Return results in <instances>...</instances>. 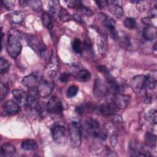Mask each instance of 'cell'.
Masks as SVG:
<instances>
[{
	"label": "cell",
	"instance_id": "cell-37",
	"mask_svg": "<svg viewBox=\"0 0 157 157\" xmlns=\"http://www.w3.org/2000/svg\"><path fill=\"white\" fill-rule=\"evenodd\" d=\"M112 124L117 128H118V129L123 128L124 122H123V120H122V118L120 116L113 115V117L112 118Z\"/></svg>",
	"mask_w": 157,
	"mask_h": 157
},
{
	"label": "cell",
	"instance_id": "cell-42",
	"mask_svg": "<svg viewBox=\"0 0 157 157\" xmlns=\"http://www.w3.org/2000/svg\"><path fill=\"white\" fill-rule=\"evenodd\" d=\"M150 17H145L142 19V22L147 26H152V20Z\"/></svg>",
	"mask_w": 157,
	"mask_h": 157
},
{
	"label": "cell",
	"instance_id": "cell-31",
	"mask_svg": "<svg viewBox=\"0 0 157 157\" xmlns=\"http://www.w3.org/2000/svg\"><path fill=\"white\" fill-rule=\"evenodd\" d=\"M58 17L59 18V20L63 22H67L72 19L71 15L63 7L61 8L58 14Z\"/></svg>",
	"mask_w": 157,
	"mask_h": 157
},
{
	"label": "cell",
	"instance_id": "cell-34",
	"mask_svg": "<svg viewBox=\"0 0 157 157\" xmlns=\"http://www.w3.org/2000/svg\"><path fill=\"white\" fill-rule=\"evenodd\" d=\"M156 110L155 109H151L149 110L145 115V119L151 123L156 124Z\"/></svg>",
	"mask_w": 157,
	"mask_h": 157
},
{
	"label": "cell",
	"instance_id": "cell-5",
	"mask_svg": "<svg viewBox=\"0 0 157 157\" xmlns=\"http://www.w3.org/2000/svg\"><path fill=\"white\" fill-rule=\"evenodd\" d=\"M26 38L29 46L36 53L40 56H44L46 53L47 47L45 44L38 37L32 34H28Z\"/></svg>",
	"mask_w": 157,
	"mask_h": 157
},
{
	"label": "cell",
	"instance_id": "cell-43",
	"mask_svg": "<svg viewBox=\"0 0 157 157\" xmlns=\"http://www.w3.org/2000/svg\"><path fill=\"white\" fill-rule=\"evenodd\" d=\"M66 3H67V5L70 8H75L77 4V2H78V1H75V0H71V1H66Z\"/></svg>",
	"mask_w": 157,
	"mask_h": 157
},
{
	"label": "cell",
	"instance_id": "cell-23",
	"mask_svg": "<svg viewBox=\"0 0 157 157\" xmlns=\"http://www.w3.org/2000/svg\"><path fill=\"white\" fill-rule=\"evenodd\" d=\"M91 76V73L88 70L86 69H82L77 72L75 78L76 80L78 82H86L90 80Z\"/></svg>",
	"mask_w": 157,
	"mask_h": 157
},
{
	"label": "cell",
	"instance_id": "cell-36",
	"mask_svg": "<svg viewBox=\"0 0 157 157\" xmlns=\"http://www.w3.org/2000/svg\"><path fill=\"white\" fill-rule=\"evenodd\" d=\"M124 26L129 29H133L137 26V22L134 18L128 17L124 21Z\"/></svg>",
	"mask_w": 157,
	"mask_h": 157
},
{
	"label": "cell",
	"instance_id": "cell-46",
	"mask_svg": "<svg viewBox=\"0 0 157 157\" xmlns=\"http://www.w3.org/2000/svg\"><path fill=\"white\" fill-rule=\"evenodd\" d=\"M74 18L75 20H77V21H78V22H81V21H82V18H81V17H80L78 15L74 14Z\"/></svg>",
	"mask_w": 157,
	"mask_h": 157
},
{
	"label": "cell",
	"instance_id": "cell-32",
	"mask_svg": "<svg viewBox=\"0 0 157 157\" xmlns=\"http://www.w3.org/2000/svg\"><path fill=\"white\" fill-rule=\"evenodd\" d=\"M118 40L120 41V43L123 45V47L128 48L130 45V38L128 36H127L126 34H121L120 35L118 34Z\"/></svg>",
	"mask_w": 157,
	"mask_h": 157
},
{
	"label": "cell",
	"instance_id": "cell-3",
	"mask_svg": "<svg viewBox=\"0 0 157 157\" xmlns=\"http://www.w3.org/2000/svg\"><path fill=\"white\" fill-rule=\"evenodd\" d=\"M84 128L86 132L91 136L93 137H98L102 140H104L107 138V131H102L101 129L99 122L91 117L86 118L83 123Z\"/></svg>",
	"mask_w": 157,
	"mask_h": 157
},
{
	"label": "cell",
	"instance_id": "cell-27",
	"mask_svg": "<svg viewBox=\"0 0 157 157\" xmlns=\"http://www.w3.org/2000/svg\"><path fill=\"white\" fill-rule=\"evenodd\" d=\"M94 109H95V107L94 105L86 104H82L78 106L76 108V111L79 115H84V114L88 113V112H91L93 111Z\"/></svg>",
	"mask_w": 157,
	"mask_h": 157
},
{
	"label": "cell",
	"instance_id": "cell-29",
	"mask_svg": "<svg viewBox=\"0 0 157 157\" xmlns=\"http://www.w3.org/2000/svg\"><path fill=\"white\" fill-rule=\"evenodd\" d=\"M48 7L51 13L53 15H58L61 8L62 7L59 1H50L48 2Z\"/></svg>",
	"mask_w": 157,
	"mask_h": 157
},
{
	"label": "cell",
	"instance_id": "cell-41",
	"mask_svg": "<svg viewBox=\"0 0 157 157\" xmlns=\"http://www.w3.org/2000/svg\"><path fill=\"white\" fill-rule=\"evenodd\" d=\"M71 77V75L69 73L67 72H64L62 73L59 77V79L61 82L62 83H67L69 81L70 78Z\"/></svg>",
	"mask_w": 157,
	"mask_h": 157
},
{
	"label": "cell",
	"instance_id": "cell-1",
	"mask_svg": "<svg viewBox=\"0 0 157 157\" xmlns=\"http://www.w3.org/2000/svg\"><path fill=\"white\" fill-rule=\"evenodd\" d=\"M22 49L21 36L18 31L12 29L7 36V51L9 55L13 58H17L20 54Z\"/></svg>",
	"mask_w": 157,
	"mask_h": 157
},
{
	"label": "cell",
	"instance_id": "cell-17",
	"mask_svg": "<svg viewBox=\"0 0 157 157\" xmlns=\"http://www.w3.org/2000/svg\"><path fill=\"white\" fill-rule=\"evenodd\" d=\"M2 108L5 113L9 115L17 114L20 111V105L18 103L10 100L5 102L2 105Z\"/></svg>",
	"mask_w": 157,
	"mask_h": 157
},
{
	"label": "cell",
	"instance_id": "cell-25",
	"mask_svg": "<svg viewBox=\"0 0 157 157\" xmlns=\"http://www.w3.org/2000/svg\"><path fill=\"white\" fill-rule=\"evenodd\" d=\"M21 148L25 150H36L37 148V142L32 139L25 140L21 143Z\"/></svg>",
	"mask_w": 157,
	"mask_h": 157
},
{
	"label": "cell",
	"instance_id": "cell-18",
	"mask_svg": "<svg viewBox=\"0 0 157 157\" xmlns=\"http://www.w3.org/2000/svg\"><path fill=\"white\" fill-rule=\"evenodd\" d=\"M99 110L102 115H113L118 110V109L112 101L101 105L99 107Z\"/></svg>",
	"mask_w": 157,
	"mask_h": 157
},
{
	"label": "cell",
	"instance_id": "cell-14",
	"mask_svg": "<svg viewBox=\"0 0 157 157\" xmlns=\"http://www.w3.org/2000/svg\"><path fill=\"white\" fill-rule=\"evenodd\" d=\"M131 96L129 94H124L122 93L114 94L112 102L114 103L118 109H125L130 103Z\"/></svg>",
	"mask_w": 157,
	"mask_h": 157
},
{
	"label": "cell",
	"instance_id": "cell-15",
	"mask_svg": "<svg viewBox=\"0 0 157 157\" xmlns=\"http://www.w3.org/2000/svg\"><path fill=\"white\" fill-rule=\"evenodd\" d=\"M109 12L115 17L121 18L123 14V9L120 1H105Z\"/></svg>",
	"mask_w": 157,
	"mask_h": 157
},
{
	"label": "cell",
	"instance_id": "cell-24",
	"mask_svg": "<svg viewBox=\"0 0 157 157\" xmlns=\"http://www.w3.org/2000/svg\"><path fill=\"white\" fill-rule=\"evenodd\" d=\"M145 145L151 148H155L156 145V136L150 132H147L145 135Z\"/></svg>",
	"mask_w": 157,
	"mask_h": 157
},
{
	"label": "cell",
	"instance_id": "cell-45",
	"mask_svg": "<svg viewBox=\"0 0 157 157\" xmlns=\"http://www.w3.org/2000/svg\"><path fill=\"white\" fill-rule=\"evenodd\" d=\"M96 3L97 4V6H98L100 9L104 8V6L106 5V2H105V1H96Z\"/></svg>",
	"mask_w": 157,
	"mask_h": 157
},
{
	"label": "cell",
	"instance_id": "cell-12",
	"mask_svg": "<svg viewBox=\"0 0 157 157\" xmlns=\"http://www.w3.org/2000/svg\"><path fill=\"white\" fill-rule=\"evenodd\" d=\"M129 153L131 156H151L150 151L137 140H132L129 144Z\"/></svg>",
	"mask_w": 157,
	"mask_h": 157
},
{
	"label": "cell",
	"instance_id": "cell-35",
	"mask_svg": "<svg viewBox=\"0 0 157 157\" xmlns=\"http://www.w3.org/2000/svg\"><path fill=\"white\" fill-rule=\"evenodd\" d=\"M28 5L31 7V8L36 12H39L42 10V2L38 0H31L28 1Z\"/></svg>",
	"mask_w": 157,
	"mask_h": 157
},
{
	"label": "cell",
	"instance_id": "cell-44",
	"mask_svg": "<svg viewBox=\"0 0 157 157\" xmlns=\"http://www.w3.org/2000/svg\"><path fill=\"white\" fill-rule=\"evenodd\" d=\"M150 14V18H153V17H155L156 16V14H157V12H156V7H155L154 8H153L151 10H150V12L149 13Z\"/></svg>",
	"mask_w": 157,
	"mask_h": 157
},
{
	"label": "cell",
	"instance_id": "cell-6",
	"mask_svg": "<svg viewBox=\"0 0 157 157\" xmlns=\"http://www.w3.org/2000/svg\"><path fill=\"white\" fill-rule=\"evenodd\" d=\"M130 86L137 94L145 91L147 90V75H138L134 76L131 80Z\"/></svg>",
	"mask_w": 157,
	"mask_h": 157
},
{
	"label": "cell",
	"instance_id": "cell-8",
	"mask_svg": "<svg viewBox=\"0 0 157 157\" xmlns=\"http://www.w3.org/2000/svg\"><path fill=\"white\" fill-rule=\"evenodd\" d=\"M39 96L37 87L29 88L26 102V105L28 109L36 112L40 102L39 101Z\"/></svg>",
	"mask_w": 157,
	"mask_h": 157
},
{
	"label": "cell",
	"instance_id": "cell-28",
	"mask_svg": "<svg viewBox=\"0 0 157 157\" xmlns=\"http://www.w3.org/2000/svg\"><path fill=\"white\" fill-rule=\"evenodd\" d=\"M72 47L73 50L76 53H82L83 51L84 47L81 40L78 38H75L74 39L72 43Z\"/></svg>",
	"mask_w": 157,
	"mask_h": 157
},
{
	"label": "cell",
	"instance_id": "cell-33",
	"mask_svg": "<svg viewBox=\"0 0 157 157\" xmlns=\"http://www.w3.org/2000/svg\"><path fill=\"white\" fill-rule=\"evenodd\" d=\"M10 63L5 58H1L0 59V72L2 75L6 73L10 67Z\"/></svg>",
	"mask_w": 157,
	"mask_h": 157
},
{
	"label": "cell",
	"instance_id": "cell-47",
	"mask_svg": "<svg viewBox=\"0 0 157 157\" xmlns=\"http://www.w3.org/2000/svg\"><path fill=\"white\" fill-rule=\"evenodd\" d=\"M19 3L22 6H26V5H28V1H20Z\"/></svg>",
	"mask_w": 157,
	"mask_h": 157
},
{
	"label": "cell",
	"instance_id": "cell-13",
	"mask_svg": "<svg viewBox=\"0 0 157 157\" xmlns=\"http://www.w3.org/2000/svg\"><path fill=\"white\" fill-rule=\"evenodd\" d=\"M54 87L55 85L53 82L47 80H42L37 86L39 96L44 98H47L52 93Z\"/></svg>",
	"mask_w": 157,
	"mask_h": 157
},
{
	"label": "cell",
	"instance_id": "cell-39",
	"mask_svg": "<svg viewBox=\"0 0 157 157\" xmlns=\"http://www.w3.org/2000/svg\"><path fill=\"white\" fill-rule=\"evenodd\" d=\"M9 91V87L8 86L4 83H1L0 86V98L1 101H2L7 96Z\"/></svg>",
	"mask_w": 157,
	"mask_h": 157
},
{
	"label": "cell",
	"instance_id": "cell-16",
	"mask_svg": "<svg viewBox=\"0 0 157 157\" xmlns=\"http://www.w3.org/2000/svg\"><path fill=\"white\" fill-rule=\"evenodd\" d=\"M42 80V77L39 74L33 73L25 76L23 78L21 82L23 85L28 87V88H30L37 87Z\"/></svg>",
	"mask_w": 157,
	"mask_h": 157
},
{
	"label": "cell",
	"instance_id": "cell-4",
	"mask_svg": "<svg viewBox=\"0 0 157 157\" xmlns=\"http://www.w3.org/2000/svg\"><path fill=\"white\" fill-rule=\"evenodd\" d=\"M69 134L72 147H80L82 143V128L79 122L73 121L69 125Z\"/></svg>",
	"mask_w": 157,
	"mask_h": 157
},
{
	"label": "cell",
	"instance_id": "cell-22",
	"mask_svg": "<svg viewBox=\"0 0 157 157\" xmlns=\"http://www.w3.org/2000/svg\"><path fill=\"white\" fill-rule=\"evenodd\" d=\"M12 94L19 105H22L24 102H25L26 104L27 94L23 90L19 89L13 90L12 91Z\"/></svg>",
	"mask_w": 157,
	"mask_h": 157
},
{
	"label": "cell",
	"instance_id": "cell-19",
	"mask_svg": "<svg viewBox=\"0 0 157 157\" xmlns=\"http://www.w3.org/2000/svg\"><path fill=\"white\" fill-rule=\"evenodd\" d=\"M157 35L156 28L154 26H147L143 30V37L147 40H153Z\"/></svg>",
	"mask_w": 157,
	"mask_h": 157
},
{
	"label": "cell",
	"instance_id": "cell-7",
	"mask_svg": "<svg viewBox=\"0 0 157 157\" xmlns=\"http://www.w3.org/2000/svg\"><path fill=\"white\" fill-rule=\"evenodd\" d=\"M110 92V89L102 80L96 78L94 81L93 93L95 98L102 99L106 98Z\"/></svg>",
	"mask_w": 157,
	"mask_h": 157
},
{
	"label": "cell",
	"instance_id": "cell-38",
	"mask_svg": "<svg viewBox=\"0 0 157 157\" xmlns=\"http://www.w3.org/2000/svg\"><path fill=\"white\" fill-rule=\"evenodd\" d=\"M78 91V88L76 85H71L70 86L66 91V96L69 98H71L74 97Z\"/></svg>",
	"mask_w": 157,
	"mask_h": 157
},
{
	"label": "cell",
	"instance_id": "cell-40",
	"mask_svg": "<svg viewBox=\"0 0 157 157\" xmlns=\"http://www.w3.org/2000/svg\"><path fill=\"white\" fill-rule=\"evenodd\" d=\"M2 6L7 10H12L14 7V1H1Z\"/></svg>",
	"mask_w": 157,
	"mask_h": 157
},
{
	"label": "cell",
	"instance_id": "cell-10",
	"mask_svg": "<svg viewBox=\"0 0 157 157\" xmlns=\"http://www.w3.org/2000/svg\"><path fill=\"white\" fill-rule=\"evenodd\" d=\"M99 18L103 25L109 30L112 38L115 40H117L118 33L116 30L115 22L113 19L103 13H99Z\"/></svg>",
	"mask_w": 157,
	"mask_h": 157
},
{
	"label": "cell",
	"instance_id": "cell-26",
	"mask_svg": "<svg viewBox=\"0 0 157 157\" xmlns=\"http://www.w3.org/2000/svg\"><path fill=\"white\" fill-rule=\"evenodd\" d=\"M42 21L44 26L47 29H52L53 28V21L51 16L46 11H43L42 12Z\"/></svg>",
	"mask_w": 157,
	"mask_h": 157
},
{
	"label": "cell",
	"instance_id": "cell-11",
	"mask_svg": "<svg viewBox=\"0 0 157 157\" xmlns=\"http://www.w3.org/2000/svg\"><path fill=\"white\" fill-rule=\"evenodd\" d=\"M52 136L53 140L58 144H63L66 142V129L62 124H55L52 128Z\"/></svg>",
	"mask_w": 157,
	"mask_h": 157
},
{
	"label": "cell",
	"instance_id": "cell-2",
	"mask_svg": "<svg viewBox=\"0 0 157 157\" xmlns=\"http://www.w3.org/2000/svg\"><path fill=\"white\" fill-rule=\"evenodd\" d=\"M97 69L102 74L110 89L114 92V94L121 93L124 91L126 88L125 83H124L123 81H118L111 75L110 72L106 67L104 66H98Z\"/></svg>",
	"mask_w": 157,
	"mask_h": 157
},
{
	"label": "cell",
	"instance_id": "cell-9",
	"mask_svg": "<svg viewBox=\"0 0 157 157\" xmlns=\"http://www.w3.org/2000/svg\"><path fill=\"white\" fill-rule=\"evenodd\" d=\"M48 113L53 115H61L63 111V106L61 100L56 96L51 97L47 103Z\"/></svg>",
	"mask_w": 157,
	"mask_h": 157
},
{
	"label": "cell",
	"instance_id": "cell-21",
	"mask_svg": "<svg viewBox=\"0 0 157 157\" xmlns=\"http://www.w3.org/2000/svg\"><path fill=\"white\" fill-rule=\"evenodd\" d=\"M25 18V13L21 11H14L9 14V20L13 24H21Z\"/></svg>",
	"mask_w": 157,
	"mask_h": 157
},
{
	"label": "cell",
	"instance_id": "cell-30",
	"mask_svg": "<svg viewBox=\"0 0 157 157\" xmlns=\"http://www.w3.org/2000/svg\"><path fill=\"white\" fill-rule=\"evenodd\" d=\"M75 9H76L77 10L78 12H80V13H82L83 15H87V16H90L93 13L92 11L90 9H88V7L85 6L82 3V2L80 1H78L77 4V6H76Z\"/></svg>",
	"mask_w": 157,
	"mask_h": 157
},
{
	"label": "cell",
	"instance_id": "cell-48",
	"mask_svg": "<svg viewBox=\"0 0 157 157\" xmlns=\"http://www.w3.org/2000/svg\"><path fill=\"white\" fill-rule=\"evenodd\" d=\"M153 48H154V50H156V43H155Z\"/></svg>",
	"mask_w": 157,
	"mask_h": 157
},
{
	"label": "cell",
	"instance_id": "cell-20",
	"mask_svg": "<svg viewBox=\"0 0 157 157\" xmlns=\"http://www.w3.org/2000/svg\"><path fill=\"white\" fill-rule=\"evenodd\" d=\"M16 151L15 147L10 143L4 144L1 147L0 156L9 157L12 156Z\"/></svg>",
	"mask_w": 157,
	"mask_h": 157
}]
</instances>
